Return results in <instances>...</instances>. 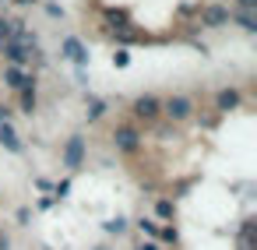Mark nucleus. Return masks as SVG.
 I'll return each instance as SVG.
<instances>
[{
    "instance_id": "9b49d317",
    "label": "nucleus",
    "mask_w": 257,
    "mask_h": 250,
    "mask_svg": "<svg viewBox=\"0 0 257 250\" xmlns=\"http://www.w3.org/2000/svg\"><path fill=\"white\" fill-rule=\"evenodd\" d=\"M22 113H36V85L32 88H22Z\"/></svg>"
},
{
    "instance_id": "423d86ee",
    "label": "nucleus",
    "mask_w": 257,
    "mask_h": 250,
    "mask_svg": "<svg viewBox=\"0 0 257 250\" xmlns=\"http://www.w3.org/2000/svg\"><path fill=\"white\" fill-rule=\"evenodd\" d=\"M0 53L11 60V67H25V64H29V57H32V46H29V43H8Z\"/></svg>"
},
{
    "instance_id": "f3484780",
    "label": "nucleus",
    "mask_w": 257,
    "mask_h": 250,
    "mask_svg": "<svg viewBox=\"0 0 257 250\" xmlns=\"http://www.w3.org/2000/svg\"><path fill=\"white\" fill-rule=\"evenodd\" d=\"M113 64H116V67H127V64H131V53H127V50H116V53H113Z\"/></svg>"
},
{
    "instance_id": "aec40b11",
    "label": "nucleus",
    "mask_w": 257,
    "mask_h": 250,
    "mask_svg": "<svg viewBox=\"0 0 257 250\" xmlns=\"http://www.w3.org/2000/svg\"><path fill=\"white\" fill-rule=\"evenodd\" d=\"M236 4H239L243 11H250V8H257V0H236Z\"/></svg>"
},
{
    "instance_id": "2eb2a0df",
    "label": "nucleus",
    "mask_w": 257,
    "mask_h": 250,
    "mask_svg": "<svg viewBox=\"0 0 257 250\" xmlns=\"http://www.w3.org/2000/svg\"><path fill=\"white\" fill-rule=\"evenodd\" d=\"M123 229H127V218H123V215H116V218H109V222H106V232H116V236H120Z\"/></svg>"
},
{
    "instance_id": "5701e85b",
    "label": "nucleus",
    "mask_w": 257,
    "mask_h": 250,
    "mask_svg": "<svg viewBox=\"0 0 257 250\" xmlns=\"http://www.w3.org/2000/svg\"><path fill=\"white\" fill-rule=\"evenodd\" d=\"M22 4H32V0H22Z\"/></svg>"
},
{
    "instance_id": "4468645a",
    "label": "nucleus",
    "mask_w": 257,
    "mask_h": 250,
    "mask_svg": "<svg viewBox=\"0 0 257 250\" xmlns=\"http://www.w3.org/2000/svg\"><path fill=\"white\" fill-rule=\"evenodd\" d=\"M236 25H239V29H246V32H253V29H257V25H253V15H250V11H239V15H236Z\"/></svg>"
},
{
    "instance_id": "6ab92c4d",
    "label": "nucleus",
    "mask_w": 257,
    "mask_h": 250,
    "mask_svg": "<svg viewBox=\"0 0 257 250\" xmlns=\"http://www.w3.org/2000/svg\"><path fill=\"white\" fill-rule=\"evenodd\" d=\"M0 123H11V106H0Z\"/></svg>"
},
{
    "instance_id": "7ed1b4c3",
    "label": "nucleus",
    "mask_w": 257,
    "mask_h": 250,
    "mask_svg": "<svg viewBox=\"0 0 257 250\" xmlns=\"http://www.w3.org/2000/svg\"><path fill=\"white\" fill-rule=\"evenodd\" d=\"M60 53H64V60H71V64H78V67L88 64V50H85V43H81L78 36H67L64 46H60Z\"/></svg>"
},
{
    "instance_id": "412c9836",
    "label": "nucleus",
    "mask_w": 257,
    "mask_h": 250,
    "mask_svg": "<svg viewBox=\"0 0 257 250\" xmlns=\"http://www.w3.org/2000/svg\"><path fill=\"white\" fill-rule=\"evenodd\" d=\"M8 246H11V239H8L4 232H0V250H8Z\"/></svg>"
},
{
    "instance_id": "6e6552de",
    "label": "nucleus",
    "mask_w": 257,
    "mask_h": 250,
    "mask_svg": "<svg viewBox=\"0 0 257 250\" xmlns=\"http://www.w3.org/2000/svg\"><path fill=\"white\" fill-rule=\"evenodd\" d=\"M4 81H8L11 88H18V92H22V88H32V85H36V78H32V74H29L25 67H8V71H4Z\"/></svg>"
},
{
    "instance_id": "39448f33",
    "label": "nucleus",
    "mask_w": 257,
    "mask_h": 250,
    "mask_svg": "<svg viewBox=\"0 0 257 250\" xmlns=\"http://www.w3.org/2000/svg\"><path fill=\"white\" fill-rule=\"evenodd\" d=\"M138 120H155L159 113H162V102L155 99V95H138L134 99V109H131Z\"/></svg>"
},
{
    "instance_id": "f03ea898",
    "label": "nucleus",
    "mask_w": 257,
    "mask_h": 250,
    "mask_svg": "<svg viewBox=\"0 0 257 250\" xmlns=\"http://www.w3.org/2000/svg\"><path fill=\"white\" fill-rule=\"evenodd\" d=\"M81 162H85V138L81 134H71L67 145H64V166L67 169H78Z\"/></svg>"
},
{
    "instance_id": "f8f14e48",
    "label": "nucleus",
    "mask_w": 257,
    "mask_h": 250,
    "mask_svg": "<svg viewBox=\"0 0 257 250\" xmlns=\"http://www.w3.org/2000/svg\"><path fill=\"white\" fill-rule=\"evenodd\" d=\"M102 113H106V102L95 99V95H88V109H85V116H88V120H99Z\"/></svg>"
},
{
    "instance_id": "dca6fc26",
    "label": "nucleus",
    "mask_w": 257,
    "mask_h": 250,
    "mask_svg": "<svg viewBox=\"0 0 257 250\" xmlns=\"http://www.w3.org/2000/svg\"><path fill=\"white\" fill-rule=\"evenodd\" d=\"M138 229H141V232H148V236H159V225H155L152 218H141V222H138Z\"/></svg>"
},
{
    "instance_id": "9d476101",
    "label": "nucleus",
    "mask_w": 257,
    "mask_h": 250,
    "mask_svg": "<svg viewBox=\"0 0 257 250\" xmlns=\"http://www.w3.org/2000/svg\"><path fill=\"white\" fill-rule=\"evenodd\" d=\"M239 102H243V95H239L236 88H222V92L215 95V106H218L222 113H229V109H236Z\"/></svg>"
},
{
    "instance_id": "4be33fe9",
    "label": "nucleus",
    "mask_w": 257,
    "mask_h": 250,
    "mask_svg": "<svg viewBox=\"0 0 257 250\" xmlns=\"http://www.w3.org/2000/svg\"><path fill=\"white\" fill-rule=\"evenodd\" d=\"M138 250H159V243H145V246H138Z\"/></svg>"
},
{
    "instance_id": "f257e3e1",
    "label": "nucleus",
    "mask_w": 257,
    "mask_h": 250,
    "mask_svg": "<svg viewBox=\"0 0 257 250\" xmlns=\"http://www.w3.org/2000/svg\"><path fill=\"white\" fill-rule=\"evenodd\" d=\"M113 148H116V152H123V155H134V152L141 148V131H138V127H131V123L116 127V131H113Z\"/></svg>"
},
{
    "instance_id": "a211bd4d",
    "label": "nucleus",
    "mask_w": 257,
    "mask_h": 250,
    "mask_svg": "<svg viewBox=\"0 0 257 250\" xmlns=\"http://www.w3.org/2000/svg\"><path fill=\"white\" fill-rule=\"evenodd\" d=\"M159 239H166V243H176V229H173V225L159 229Z\"/></svg>"
},
{
    "instance_id": "b1692460",
    "label": "nucleus",
    "mask_w": 257,
    "mask_h": 250,
    "mask_svg": "<svg viewBox=\"0 0 257 250\" xmlns=\"http://www.w3.org/2000/svg\"><path fill=\"white\" fill-rule=\"evenodd\" d=\"M0 50H4V43H0Z\"/></svg>"
},
{
    "instance_id": "ddd939ff",
    "label": "nucleus",
    "mask_w": 257,
    "mask_h": 250,
    "mask_svg": "<svg viewBox=\"0 0 257 250\" xmlns=\"http://www.w3.org/2000/svg\"><path fill=\"white\" fill-rule=\"evenodd\" d=\"M155 211H159V218H173V215H176V204H173V201H166V197H162V201H159V204H155Z\"/></svg>"
},
{
    "instance_id": "20e7f679",
    "label": "nucleus",
    "mask_w": 257,
    "mask_h": 250,
    "mask_svg": "<svg viewBox=\"0 0 257 250\" xmlns=\"http://www.w3.org/2000/svg\"><path fill=\"white\" fill-rule=\"evenodd\" d=\"M162 113H166L169 120H187V116L194 113V102H190L187 95H173V99L162 102Z\"/></svg>"
},
{
    "instance_id": "1a4fd4ad",
    "label": "nucleus",
    "mask_w": 257,
    "mask_h": 250,
    "mask_svg": "<svg viewBox=\"0 0 257 250\" xmlns=\"http://www.w3.org/2000/svg\"><path fill=\"white\" fill-rule=\"evenodd\" d=\"M225 22H229V11H225V8H218V4L204 8V15H201V25H208V29H222Z\"/></svg>"
},
{
    "instance_id": "0eeeda50",
    "label": "nucleus",
    "mask_w": 257,
    "mask_h": 250,
    "mask_svg": "<svg viewBox=\"0 0 257 250\" xmlns=\"http://www.w3.org/2000/svg\"><path fill=\"white\" fill-rule=\"evenodd\" d=\"M0 145H4L11 155H22V152H25V145H22V134H18L11 123H0Z\"/></svg>"
}]
</instances>
